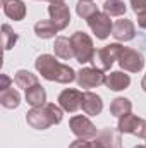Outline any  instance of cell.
<instances>
[{
    "mask_svg": "<svg viewBox=\"0 0 146 148\" xmlns=\"http://www.w3.org/2000/svg\"><path fill=\"white\" fill-rule=\"evenodd\" d=\"M3 2V12L9 19L23 21L26 17V5L23 0H2Z\"/></svg>",
    "mask_w": 146,
    "mask_h": 148,
    "instance_id": "obj_16",
    "label": "cell"
},
{
    "mask_svg": "<svg viewBox=\"0 0 146 148\" xmlns=\"http://www.w3.org/2000/svg\"><path fill=\"white\" fill-rule=\"evenodd\" d=\"M112 36L115 38L117 41H131L132 38L136 36V28L134 23L131 19H119L113 23L112 28Z\"/></svg>",
    "mask_w": 146,
    "mask_h": 148,
    "instance_id": "obj_13",
    "label": "cell"
},
{
    "mask_svg": "<svg viewBox=\"0 0 146 148\" xmlns=\"http://www.w3.org/2000/svg\"><path fill=\"white\" fill-rule=\"evenodd\" d=\"M2 40H3V48H5V50H10V48L17 43L19 35L14 33V29H12L9 24H3V26H2Z\"/></svg>",
    "mask_w": 146,
    "mask_h": 148,
    "instance_id": "obj_25",
    "label": "cell"
},
{
    "mask_svg": "<svg viewBox=\"0 0 146 148\" xmlns=\"http://www.w3.org/2000/svg\"><path fill=\"white\" fill-rule=\"evenodd\" d=\"M69 148H93V140H83V138H77L76 141H72Z\"/></svg>",
    "mask_w": 146,
    "mask_h": 148,
    "instance_id": "obj_26",
    "label": "cell"
},
{
    "mask_svg": "<svg viewBox=\"0 0 146 148\" xmlns=\"http://www.w3.org/2000/svg\"><path fill=\"white\" fill-rule=\"evenodd\" d=\"M103 10L108 14L110 17H119V16H124L127 7L122 0H105L103 3Z\"/></svg>",
    "mask_w": 146,
    "mask_h": 148,
    "instance_id": "obj_24",
    "label": "cell"
},
{
    "mask_svg": "<svg viewBox=\"0 0 146 148\" xmlns=\"http://www.w3.org/2000/svg\"><path fill=\"white\" fill-rule=\"evenodd\" d=\"M59 33L57 26L52 23V21H38L35 24V35L41 40H48V38H53Z\"/></svg>",
    "mask_w": 146,
    "mask_h": 148,
    "instance_id": "obj_22",
    "label": "cell"
},
{
    "mask_svg": "<svg viewBox=\"0 0 146 148\" xmlns=\"http://www.w3.org/2000/svg\"><path fill=\"white\" fill-rule=\"evenodd\" d=\"M120 48H122V45H119V43H110V45L103 47V48H98L95 52L93 60H91L93 67H98L102 71H108L113 66V62L119 59Z\"/></svg>",
    "mask_w": 146,
    "mask_h": 148,
    "instance_id": "obj_4",
    "label": "cell"
},
{
    "mask_svg": "<svg viewBox=\"0 0 146 148\" xmlns=\"http://www.w3.org/2000/svg\"><path fill=\"white\" fill-rule=\"evenodd\" d=\"M131 5H132V10L136 14L146 10V0H131Z\"/></svg>",
    "mask_w": 146,
    "mask_h": 148,
    "instance_id": "obj_27",
    "label": "cell"
},
{
    "mask_svg": "<svg viewBox=\"0 0 146 148\" xmlns=\"http://www.w3.org/2000/svg\"><path fill=\"white\" fill-rule=\"evenodd\" d=\"M141 88H143V91L146 93V74L143 76V81H141Z\"/></svg>",
    "mask_w": 146,
    "mask_h": 148,
    "instance_id": "obj_30",
    "label": "cell"
},
{
    "mask_svg": "<svg viewBox=\"0 0 146 148\" xmlns=\"http://www.w3.org/2000/svg\"><path fill=\"white\" fill-rule=\"evenodd\" d=\"M88 26L91 28V31L95 33V36L98 40H107L112 35V28H113V23L110 19V16L107 12H96L95 16H91L88 19Z\"/></svg>",
    "mask_w": 146,
    "mask_h": 148,
    "instance_id": "obj_7",
    "label": "cell"
},
{
    "mask_svg": "<svg viewBox=\"0 0 146 148\" xmlns=\"http://www.w3.org/2000/svg\"><path fill=\"white\" fill-rule=\"evenodd\" d=\"M72 48H74V59L79 62V64H88L93 60L95 57V45H93V40L89 35H86L84 31H76L72 36Z\"/></svg>",
    "mask_w": 146,
    "mask_h": 148,
    "instance_id": "obj_3",
    "label": "cell"
},
{
    "mask_svg": "<svg viewBox=\"0 0 146 148\" xmlns=\"http://www.w3.org/2000/svg\"><path fill=\"white\" fill-rule=\"evenodd\" d=\"M117 129L120 133L134 134L138 138L146 140V119H141V117H138L134 114H126V115L119 117Z\"/></svg>",
    "mask_w": 146,
    "mask_h": 148,
    "instance_id": "obj_6",
    "label": "cell"
},
{
    "mask_svg": "<svg viewBox=\"0 0 146 148\" xmlns=\"http://www.w3.org/2000/svg\"><path fill=\"white\" fill-rule=\"evenodd\" d=\"M122 147V136L119 129L105 127L98 133V136L93 140V148H120Z\"/></svg>",
    "mask_w": 146,
    "mask_h": 148,
    "instance_id": "obj_11",
    "label": "cell"
},
{
    "mask_svg": "<svg viewBox=\"0 0 146 148\" xmlns=\"http://www.w3.org/2000/svg\"><path fill=\"white\" fill-rule=\"evenodd\" d=\"M48 14H50V21L57 26L59 31L65 29L71 24V10L64 2H55L48 5Z\"/></svg>",
    "mask_w": 146,
    "mask_h": 148,
    "instance_id": "obj_10",
    "label": "cell"
},
{
    "mask_svg": "<svg viewBox=\"0 0 146 148\" xmlns=\"http://www.w3.org/2000/svg\"><path fill=\"white\" fill-rule=\"evenodd\" d=\"M132 110V102L129 100V98H124V97H117V98H113L112 100V103H110V114L113 115V117H122V115H126V114H131Z\"/></svg>",
    "mask_w": 146,
    "mask_h": 148,
    "instance_id": "obj_19",
    "label": "cell"
},
{
    "mask_svg": "<svg viewBox=\"0 0 146 148\" xmlns=\"http://www.w3.org/2000/svg\"><path fill=\"white\" fill-rule=\"evenodd\" d=\"M14 83L17 88H23V90H29L31 86L38 84V76L26 69H19L16 76H14Z\"/></svg>",
    "mask_w": 146,
    "mask_h": 148,
    "instance_id": "obj_20",
    "label": "cell"
},
{
    "mask_svg": "<svg viewBox=\"0 0 146 148\" xmlns=\"http://www.w3.org/2000/svg\"><path fill=\"white\" fill-rule=\"evenodd\" d=\"M129 84H131L129 74L122 73V71H113V73L107 74V77H105V86L112 91H122V90L129 88Z\"/></svg>",
    "mask_w": 146,
    "mask_h": 148,
    "instance_id": "obj_15",
    "label": "cell"
},
{
    "mask_svg": "<svg viewBox=\"0 0 146 148\" xmlns=\"http://www.w3.org/2000/svg\"><path fill=\"white\" fill-rule=\"evenodd\" d=\"M105 77L107 74H103V71L98 67H83L77 71L76 81L79 88H98L100 84H105Z\"/></svg>",
    "mask_w": 146,
    "mask_h": 148,
    "instance_id": "obj_9",
    "label": "cell"
},
{
    "mask_svg": "<svg viewBox=\"0 0 146 148\" xmlns=\"http://www.w3.org/2000/svg\"><path fill=\"white\" fill-rule=\"evenodd\" d=\"M26 102L31 107H41L46 103V91L40 83L31 86L29 90H26Z\"/></svg>",
    "mask_w": 146,
    "mask_h": 148,
    "instance_id": "obj_18",
    "label": "cell"
},
{
    "mask_svg": "<svg viewBox=\"0 0 146 148\" xmlns=\"http://www.w3.org/2000/svg\"><path fill=\"white\" fill-rule=\"evenodd\" d=\"M91 2H93V0H91Z\"/></svg>",
    "mask_w": 146,
    "mask_h": 148,
    "instance_id": "obj_33",
    "label": "cell"
},
{
    "mask_svg": "<svg viewBox=\"0 0 146 148\" xmlns=\"http://www.w3.org/2000/svg\"><path fill=\"white\" fill-rule=\"evenodd\" d=\"M138 26L143 28V29H146V10L138 14Z\"/></svg>",
    "mask_w": 146,
    "mask_h": 148,
    "instance_id": "obj_29",
    "label": "cell"
},
{
    "mask_svg": "<svg viewBox=\"0 0 146 148\" xmlns=\"http://www.w3.org/2000/svg\"><path fill=\"white\" fill-rule=\"evenodd\" d=\"M81 109L86 115H100L103 110V100L100 95H96L93 91H84Z\"/></svg>",
    "mask_w": 146,
    "mask_h": 148,
    "instance_id": "obj_14",
    "label": "cell"
},
{
    "mask_svg": "<svg viewBox=\"0 0 146 148\" xmlns=\"http://www.w3.org/2000/svg\"><path fill=\"white\" fill-rule=\"evenodd\" d=\"M145 147H146V145H145Z\"/></svg>",
    "mask_w": 146,
    "mask_h": 148,
    "instance_id": "obj_34",
    "label": "cell"
},
{
    "mask_svg": "<svg viewBox=\"0 0 146 148\" xmlns=\"http://www.w3.org/2000/svg\"><path fill=\"white\" fill-rule=\"evenodd\" d=\"M35 67H36L38 73L41 74V77L46 79V81H55V83L67 84V83L76 81V77H77V73L71 66L60 64L55 59V55H50V53L38 55V59L35 60Z\"/></svg>",
    "mask_w": 146,
    "mask_h": 148,
    "instance_id": "obj_1",
    "label": "cell"
},
{
    "mask_svg": "<svg viewBox=\"0 0 146 148\" xmlns=\"http://www.w3.org/2000/svg\"><path fill=\"white\" fill-rule=\"evenodd\" d=\"M134 148H146V147H143V145H136Z\"/></svg>",
    "mask_w": 146,
    "mask_h": 148,
    "instance_id": "obj_32",
    "label": "cell"
},
{
    "mask_svg": "<svg viewBox=\"0 0 146 148\" xmlns=\"http://www.w3.org/2000/svg\"><path fill=\"white\" fill-rule=\"evenodd\" d=\"M119 66L127 71V73H139L145 67V57L141 52L129 48V47H122L120 53H119Z\"/></svg>",
    "mask_w": 146,
    "mask_h": 148,
    "instance_id": "obj_5",
    "label": "cell"
},
{
    "mask_svg": "<svg viewBox=\"0 0 146 148\" xmlns=\"http://www.w3.org/2000/svg\"><path fill=\"white\" fill-rule=\"evenodd\" d=\"M55 2H64V0H50V3H55Z\"/></svg>",
    "mask_w": 146,
    "mask_h": 148,
    "instance_id": "obj_31",
    "label": "cell"
},
{
    "mask_svg": "<svg viewBox=\"0 0 146 148\" xmlns=\"http://www.w3.org/2000/svg\"><path fill=\"white\" fill-rule=\"evenodd\" d=\"M53 50H55V57H60L62 60H71L74 57V48L72 41L67 36H57L53 43Z\"/></svg>",
    "mask_w": 146,
    "mask_h": 148,
    "instance_id": "obj_17",
    "label": "cell"
},
{
    "mask_svg": "<svg viewBox=\"0 0 146 148\" xmlns=\"http://www.w3.org/2000/svg\"><path fill=\"white\" fill-rule=\"evenodd\" d=\"M21 103V95L17 90L9 88L5 91H0V105L5 109H17Z\"/></svg>",
    "mask_w": 146,
    "mask_h": 148,
    "instance_id": "obj_21",
    "label": "cell"
},
{
    "mask_svg": "<svg viewBox=\"0 0 146 148\" xmlns=\"http://www.w3.org/2000/svg\"><path fill=\"white\" fill-rule=\"evenodd\" d=\"M69 126H71V131L77 138H83V140H95L98 136V131L95 127V124L86 117V115H74L69 121Z\"/></svg>",
    "mask_w": 146,
    "mask_h": 148,
    "instance_id": "obj_8",
    "label": "cell"
},
{
    "mask_svg": "<svg viewBox=\"0 0 146 148\" xmlns=\"http://www.w3.org/2000/svg\"><path fill=\"white\" fill-rule=\"evenodd\" d=\"M59 105L62 107L64 112H71L74 114L76 110L81 109V103H83V91L79 90H74V88H67L64 90L60 95H59Z\"/></svg>",
    "mask_w": 146,
    "mask_h": 148,
    "instance_id": "obj_12",
    "label": "cell"
},
{
    "mask_svg": "<svg viewBox=\"0 0 146 148\" xmlns=\"http://www.w3.org/2000/svg\"><path fill=\"white\" fill-rule=\"evenodd\" d=\"M10 84H12V79H10L7 74H0V91L9 90V88H10Z\"/></svg>",
    "mask_w": 146,
    "mask_h": 148,
    "instance_id": "obj_28",
    "label": "cell"
},
{
    "mask_svg": "<svg viewBox=\"0 0 146 148\" xmlns=\"http://www.w3.org/2000/svg\"><path fill=\"white\" fill-rule=\"evenodd\" d=\"M62 119H64L62 107L55 105V103H48V102L41 107H33L26 114V122L38 131H43V129H48L50 126L60 124Z\"/></svg>",
    "mask_w": 146,
    "mask_h": 148,
    "instance_id": "obj_2",
    "label": "cell"
},
{
    "mask_svg": "<svg viewBox=\"0 0 146 148\" xmlns=\"http://www.w3.org/2000/svg\"><path fill=\"white\" fill-rule=\"evenodd\" d=\"M76 12H77L79 17H83V19L88 21L91 16H95V14L98 12V7H96V3L91 2V0H79L77 5H76Z\"/></svg>",
    "mask_w": 146,
    "mask_h": 148,
    "instance_id": "obj_23",
    "label": "cell"
}]
</instances>
